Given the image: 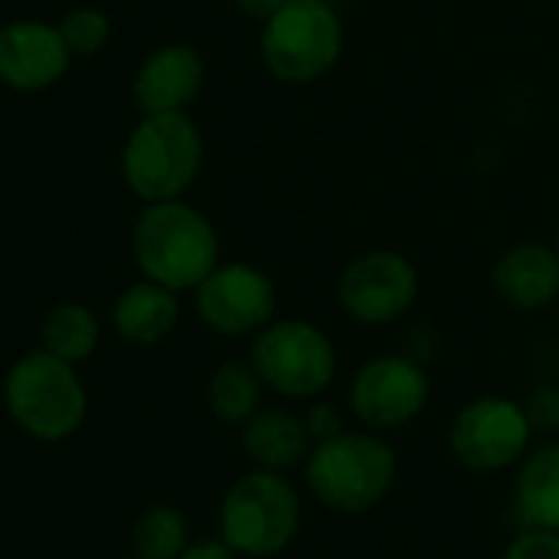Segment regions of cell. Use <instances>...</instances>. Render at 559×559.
<instances>
[{"label": "cell", "mask_w": 559, "mask_h": 559, "mask_svg": "<svg viewBox=\"0 0 559 559\" xmlns=\"http://www.w3.org/2000/svg\"><path fill=\"white\" fill-rule=\"evenodd\" d=\"M132 260L139 276L175 294H194L221 263V237L214 221L185 198L142 204L132 224Z\"/></svg>", "instance_id": "cell-1"}, {"label": "cell", "mask_w": 559, "mask_h": 559, "mask_svg": "<svg viewBox=\"0 0 559 559\" xmlns=\"http://www.w3.org/2000/svg\"><path fill=\"white\" fill-rule=\"evenodd\" d=\"M307 490L333 513L376 510L399 484V451L372 428H346L317 441L304 464Z\"/></svg>", "instance_id": "cell-2"}, {"label": "cell", "mask_w": 559, "mask_h": 559, "mask_svg": "<svg viewBox=\"0 0 559 559\" xmlns=\"http://www.w3.org/2000/svg\"><path fill=\"white\" fill-rule=\"evenodd\" d=\"M304 523V500L290 474L250 467L221 497L217 536L243 559L287 552Z\"/></svg>", "instance_id": "cell-3"}, {"label": "cell", "mask_w": 559, "mask_h": 559, "mask_svg": "<svg viewBox=\"0 0 559 559\" xmlns=\"http://www.w3.org/2000/svg\"><path fill=\"white\" fill-rule=\"evenodd\" d=\"M204 168V135L188 112L142 116L126 135L119 171L126 188L142 201L185 198Z\"/></svg>", "instance_id": "cell-4"}, {"label": "cell", "mask_w": 559, "mask_h": 559, "mask_svg": "<svg viewBox=\"0 0 559 559\" xmlns=\"http://www.w3.org/2000/svg\"><path fill=\"white\" fill-rule=\"evenodd\" d=\"M8 418L31 438L57 444L73 438L90 412L86 385L73 362L40 349L24 353L4 376Z\"/></svg>", "instance_id": "cell-5"}, {"label": "cell", "mask_w": 559, "mask_h": 559, "mask_svg": "<svg viewBox=\"0 0 559 559\" xmlns=\"http://www.w3.org/2000/svg\"><path fill=\"white\" fill-rule=\"evenodd\" d=\"M260 63L284 86H313L326 80L346 50V27L336 4L290 0L260 24Z\"/></svg>", "instance_id": "cell-6"}, {"label": "cell", "mask_w": 559, "mask_h": 559, "mask_svg": "<svg viewBox=\"0 0 559 559\" xmlns=\"http://www.w3.org/2000/svg\"><path fill=\"white\" fill-rule=\"evenodd\" d=\"M247 359L266 392L284 402H313L330 392L340 372L333 336L304 317H276L253 340Z\"/></svg>", "instance_id": "cell-7"}, {"label": "cell", "mask_w": 559, "mask_h": 559, "mask_svg": "<svg viewBox=\"0 0 559 559\" xmlns=\"http://www.w3.org/2000/svg\"><path fill=\"white\" fill-rule=\"evenodd\" d=\"M421 294V276L408 253L372 247L356 253L336 276V304L356 326L385 330L405 320Z\"/></svg>", "instance_id": "cell-8"}, {"label": "cell", "mask_w": 559, "mask_h": 559, "mask_svg": "<svg viewBox=\"0 0 559 559\" xmlns=\"http://www.w3.org/2000/svg\"><path fill=\"white\" fill-rule=\"evenodd\" d=\"M533 435L520 399L480 395L457 408L448 428V448L464 471L500 474L523 461Z\"/></svg>", "instance_id": "cell-9"}, {"label": "cell", "mask_w": 559, "mask_h": 559, "mask_svg": "<svg viewBox=\"0 0 559 559\" xmlns=\"http://www.w3.org/2000/svg\"><path fill=\"white\" fill-rule=\"evenodd\" d=\"M191 300L201 326L224 340H253L276 320L280 307L273 276L247 260H221L194 287Z\"/></svg>", "instance_id": "cell-10"}, {"label": "cell", "mask_w": 559, "mask_h": 559, "mask_svg": "<svg viewBox=\"0 0 559 559\" xmlns=\"http://www.w3.org/2000/svg\"><path fill=\"white\" fill-rule=\"evenodd\" d=\"M431 402V379L415 356L382 353L366 359L349 382V412L362 428L399 431Z\"/></svg>", "instance_id": "cell-11"}, {"label": "cell", "mask_w": 559, "mask_h": 559, "mask_svg": "<svg viewBox=\"0 0 559 559\" xmlns=\"http://www.w3.org/2000/svg\"><path fill=\"white\" fill-rule=\"evenodd\" d=\"M76 57L70 53L60 24L21 17L0 24V86L11 93H47L53 90Z\"/></svg>", "instance_id": "cell-12"}, {"label": "cell", "mask_w": 559, "mask_h": 559, "mask_svg": "<svg viewBox=\"0 0 559 559\" xmlns=\"http://www.w3.org/2000/svg\"><path fill=\"white\" fill-rule=\"evenodd\" d=\"M207 63L191 44H162L139 63L132 76V96L142 116L152 112H188L201 96Z\"/></svg>", "instance_id": "cell-13"}, {"label": "cell", "mask_w": 559, "mask_h": 559, "mask_svg": "<svg viewBox=\"0 0 559 559\" xmlns=\"http://www.w3.org/2000/svg\"><path fill=\"white\" fill-rule=\"evenodd\" d=\"M493 294L520 310L536 313L559 304V253L546 240H516L490 266Z\"/></svg>", "instance_id": "cell-14"}, {"label": "cell", "mask_w": 559, "mask_h": 559, "mask_svg": "<svg viewBox=\"0 0 559 559\" xmlns=\"http://www.w3.org/2000/svg\"><path fill=\"white\" fill-rule=\"evenodd\" d=\"M240 448L253 467L290 474L307 464L313 451L304 415L287 405H263L240 425Z\"/></svg>", "instance_id": "cell-15"}, {"label": "cell", "mask_w": 559, "mask_h": 559, "mask_svg": "<svg viewBox=\"0 0 559 559\" xmlns=\"http://www.w3.org/2000/svg\"><path fill=\"white\" fill-rule=\"evenodd\" d=\"M181 320V294L155 284V280L139 276L135 284H129L109 313L112 333L135 349H152L165 343Z\"/></svg>", "instance_id": "cell-16"}, {"label": "cell", "mask_w": 559, "mask_h": 559, "mask_svg": "<svg viewBox=\"0 0 559 559\" xmlns=\"http://www.w3.org/2000/svg\"><path fill=\"white\" fill-rule=\"evenodd\" d=\"M513 503L523 526L559 533V441H546L523 454L516 464Z\"/></svg>", "instance_id": "cell-17"}, {"label": "cell", "mask_w": 559, "mask_h": 559, "mask_svg": "<svg viewBox=\"0 0 559 559\" xmlns=\"http://www.w3.org/2000/svg\"><path fill=\"white\" fill-rule=\"evenodd\" d=\"M263 379L257 376L250 359H227L207 379V408L221 425L240 428L257 408H263Z\"/></svg>", "instance_id": "cell-18"}, {"label": "cell", "mask_w": 559, "mask_h": 559, "mask_svg": "<svg viewBox=\"0 0 559 559\" xmlns=\"http://www.w3.org/2000/svg\"><path fill=\"white\" fill-rule=\"evenodd\" d=\"M99 317L86 307V304H57L44 326H40V346L73 366L86 362L96 349H99Z\"/></svg>", "instance_id": "cell-19"}, {"label": "cell", "mask_w": 559, "mask_h": 559, "mask_svg": "<svg viewBox=\"0 0 559 559\" xmlns=\"http://www.w3.org/2000/svg\"><path fill=\"white\" fill-rule=\"evenodd\" d=\"M191 543V523L175 503H152L132 526V549L142 559H178Z\"/></svg>", "instance_id": "cell-20"}, {"label": "cell", "mask_w": 559, "mask_h": 559, "mask_svg": "<svg viewBox=\"0 0 559 559\" xmlns=\"http://www.w3.org/2000/svg\"><path fill=\"white\" fill-rule=\"evenodd\" d=\"M60 34L73 57H99L112 40V21L99 8H76L60 21Z\"/></svg>", "instance_id": "cell-21"}, {"label": "cell", "mask_w": 559, "mask_h": 559, "mask_svg": "<svg viewBox=\"0 0 559 559\" xmlns=\"http://www.w3.org/2000/svg\"><path fill=\"white\" fill-rule=\"evenodd\" d=\"M500 559H559V533L543 526H523L503 546Z\"/></svg>", "instance_id": "cell-22"}, {"label": "cell", "mask_w": 559, "mask_h": 559, "mask_svg": "<svg viewBox=\"0 0 559 559\" xmlns=\"http://www.w3.org/2000/svg\"><path fill=\"white\" fill-rule=\"evenodd\" d=\"M520 402H523V412H526L533 431H539V435L559 431V385H536Z\"/></svg>", "instance_id": "cell-23"}, {"label": "cell", "mask_w": 559, "mask_h": 559, "mask_svg": "<svg viewBox=\"0 0 559 559\" xmlns=\"http://www.w3.org/2000/svg\"><path fill=\"white\" fill-rule=\"evenodd\" d=\"M304 421H307V428H310L313 444H317V441H326V438H333V435H340V431H346V421H343L340 405H333V402H326V399L307 402Z\"/></svg>", "instance_id": "cell-24"}, {"label": "cell", "mask_w": 559, "mask_h": 559, "mask_svg": "<svg viewBox=\"0 0 559 559\" xmlns=\"http://www.w3.org/2000/svg\"><path fill=\"white\" fill-rule=\"evenodd\" d=\"M178 559H240V556L221 536H207V539H191Z\"/></svg>", "instance_id": "cell-25"}, {"label": "cell", "mask_w": 559, "mask_h": 559, "mask_svg": "<svg viewBox=\"0 0 559 559\" xmlns=\"http://www.w3.org/2000/svg\"><path fill=\"white\" fill-rule=\"evenodd\" d=\"M234 4H237V11H240L243 17L263 24V21H270L276 11H284V8L290 4V0H234Z\"/></svg>", "instance_id": "cell-26"}, {"label": "cell", "mask_w": 559, "mask_h": 559, "mask_svg": "<svg viewBox=\"0 0 559 559\" xmlns=\"http://www.w3.org/2000/svg\"><path fill=\"white\" fill-rule=\"evenodd\" d=\"M552 247H556V253H559V227H556V237H552Z\"/></svg>", "instance_id": "cell-27"}, {"label": "cell", "mask_w": 559, "mask_h": 559, "mask_svg": "<svg viewBox=\"0 0 559 559\" xmlns=\"http://www.w3.org/2000/svg\"><path fill=\"white\" fill-rule=\"evenodd\" d=\"M122 559H142V556H135V552H132V556H122Z\"/></svg>", "instance_id": "cell-28"}, {"label": "cell", "mask_w": 559, "mask_h": 559, "mask_svg": "<svg viewBox=\"0 0 559 559\" xmlns=\"http://www.w3.org/2000/svg\"><path fill=\"white\" fill-rule=\"evenodd\" d=\"M323 4H340V0H323Z\"/></svg>", "instance_id": "cell-29"}]
</instances>
